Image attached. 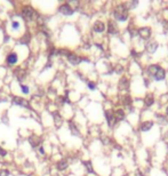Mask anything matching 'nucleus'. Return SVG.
I'll return each instance as SVG.
<instances>
[{"mask_svg":"<svg viewBox=\"0 0 168 176\" xmlns=\"http://www.w3.org/2000/svg\"><path fill=\"white\" fill-rule=\"evenodd\" d=\"M113 16L117 21L119 22H125L128 19V9L126 8L125 5H118L113 10Z\"/></svg>","mask_w":168,"mask_h":176,"instance_id":"1","label":"nucleus"},{"mask_svg":"<svg viewBox=\"0 0 168 176\" xmlns=\"http://www.w3.org/2000/svg\"><path fill=\"white\" fill-rule=\"evenodd\" d=\"M22 16H23L26 21H34L39 19L38 13H37L31 6L23 7V9H22Z\"/></svg>","mask_w":168,"mask_h":176,"instance_id":"2","label":"nucleus"},{"mask_svg":"<svg viewBox=\"0 0 168 176\" xmlns=\"http://www.w3.org/2000/svg\"><path fill=\"white\" fill-rule=\"evenodd\" d=\"M58 12L61 14H63V15H65V16H70V15H72V14L74 13V10L70 6V4H63V5H61L59 8H58Z\"/></svg>","mask_w":168,"mask_h":176,"instance_id":"3","label":"nucleus"},{"mask_svg":"<svg viewBox=\"0 0 168 176\" xmlns=\"http://www.w3.org/2000/svg\"><path fill=\"white\" fill-rule=\"evenodd\" d=\"M138 36L142 38V39L146 40L150 38V36H151V29L150 27H146V26H144V27H141V29H138Z\"/></svg>","mask_w":168,"mask_h":176,"instance_id":"4","label":"nucleus"},{"mask_svg":"<svg viewBox=\"0 0 168 176\" xmlns=\"http://www.w3.org/2000/svg\"><path fill=\"white\" fill-rule=\"evenodd\" d=\"M105 24H104V22L102 21H96L95 23H94V25H93V31L94 32H97V33H102L105 31Z\"/></svg>","mask_w":168,"mask_h":176,"instance_id":"5","label":"nucleus"},{"mask_svg":"<svg viewBox=\"0 0 168 176\" xmlns=\"http://www.w3.org/2000/svg\"><path fill=\"white\" fill-rule=\"evenodd\" d=\"M13 103L16 105H21V106H24V108H30V103L29 101H26L24 98L19 97V96H14L13 97Z\"/></svg>","mask_w":168,"mask_h":176,"instance_id":"6","label":"nucleus"},{"mask_svg":"<svg viewBox=\"0 0 168 176\" xmlns=\"http://www.w3.org/2000/svg\"><path fill=\"white\" fill-rule=\"evenodd\" d=\"M105 118H106V121L109 126H113V124L116 123V119H114V112L112 110H106L105 111Z\"/></svg>","mask_w":168,"mask_h":176,"instance_id":"7","label":"nucleus"},{"mask_svg":"<svg viewBox=\"0 0 168 176\" xmlns=\"http://www.w3.org/2000/svg\"><path fill=\"white\" fill-rule=\"evenodd\" d=\"M158 42L155 41V40H149V42L145 45V47H146V50L149 53H155L157 49H158Z\"/></svg>","mask_w":168,"mask_h":176,"instance_id":"8","label":"nucleus"},{"mask_svg":"<svg viewBox=\"0 0 168 176\" xmlns=\"http://www.w3.org/2000/svg\"><path fill=\"white\" fill-rule=\"evenodd\" d=\"M68 59H69V62L71 63L72 65H78L83 61V59L80 56H78L76 54H72V53H70V55L68 56Z\"/></svg>","mask_w":168,"mask_h":176,"instance_id":"9","label":"nucleus"},{"mask_svg":"<svg viewBox=\"0 0 168 176\" xmlns=\"http://www.w3.org/2000/svg\"><path fill=\"white\" fill-rule=\"evenodd\" d=\"M17 61H19V57H17V54L16 53H9L8 54V56H7V64H9V65H14V64H16L17 63Z\"/></svg>","mask_w":168,"mask_h":176,"instance_id":"10","label":"nucleus"},{"mask_svg":"<svg viewBox=\"0 0 168 176\" xmlns=\"http://www.w3.org/2000/svg\"><path fill=\"white\" fill-rule=\"evenodd\" d=\"M53 118H54V124H55V127H57L59 128L62 124H63V118L61 117V114L58 113L57 111H55L54 113H53Z\"/></svg>","mask_w":168,"mask_h":176,"instance_id":"11","label":"nucleus"},{"mask_svg":"<svg viewBox=\"0 0 168 176\" xmlns=\"http://www.w3.org/2000/svg\"><path fill=\"white\" fill-rule=\"evenodd\" d=\"M108 32L110 33V34H116V33L118 32V26H117L116 22H113V21H109Z\"/></svg>","mask_w":168,"mask_h":176,"instance_id":"12","label":"nucleus"},{"mask_svg":"<svg viewBox=\"0 0 168 176\" xmlns=\"http://www.w3.org/2000/svg\"><path fill=\"white\" fill-rule=\"evenodd\" d=\"M125 111L123 109H118V110L114 111V119H116V121H121L125 119Z\"/></svg>","mask_w":168,"mask_h":176,"instance_id":"13","label":"nucleus"},{"mask_svg":"<svg viewBox=\"0 0 168 176\" xmlns=\"http://www.w3.org/2000/svg\"><path fill=\"white\" fill-rule=\"evenodd\" d=\"M165 77H166V71H165L162 68H160V69L158 70V72L155 73V76L153 78H155V80H157V81H161V80L165 79Z\"/></svg>","mask_w":168,"mask_h":176,"instance_id":"14","label":"nucleus"},{"mask_svg":"<svg viewBox=\"0 0 168 176\" xmlns=\"http://www.w3.org/2000/svg\"><path fill=\"white\" fill-rule=\"evenodd\" d=\"M41 138L38 136H31L30 138H29V142H30V144L32 145V148H37V146H39V144L41 143Z\"/></svg>","mask_w":168,"mask_h":176,"instance_id":"15","label":"nucleus"},{"mask_svg":"<svg viewBox=\"0 0 168 176\" xmlns=\"http://www.w3.org/2000/svg\"><path fill=\"white\" fill-rule=\"evenodd\" d=\"M161 66L157 65V64H152V65H150L149 68H148V73H149V76H151V77H155V73L158 72V70L160 69Z\"/></svg>","mask_w":168,"mask_h":176,"instance_id":"16","label":"nucleus"},{"mask_svg":"<svg viewBox=\"0 0 168 176\" xmlns=\"http://www.w3.org/2000/svg\"><path fill=\"white\" fill-rule=\"evenodd\" d=\"M56 168L58 170H65L68 168V161L65 159H61L56 163Z\"/></svg>","mask_w":168,"mask_h":176,"instance_id":"17","label":"nucleus"},{"mask_svg":"<svg viewBox=\"0 0 168 176\" xmlns=\"http://www.w3.org/2000/svg\"><path fill=\"white\" fill-rule=\"evenodd\" d=\"M152 126H153V121H144L141 124V131H150L151 128H152Z\"/></svg>","mask_w":168,"mask_h":176,"instance_id":"18","label":"nucleus"},{"mask_svg":"<svg viewBox=\"0 0 168 176\" xmlns=\"http://www.w3.org/2000/svg\"><path fill=\"white\" fill-rule=\"evenodd\" d=\"M15 76L17 77V79H19V82H22L23 80H24V78H25V72L23 71L22 69H17L16 71H15Z\"/></svg>","mask_w":168,"mask_h":176,"instance_id":"19","label":"nucleus"},{"mask_svg":"<svg viewBox=\"0 0 168 176\" xmlns=\"http://www.w3.org/2000/svg\"><path fill=\"white\" fill-rule=\"evenodd\" d=\"M120 88L121 89H128L129 88V81H128V79L127 78H121L120 80Z\"/></svg>","mask_w":168,"mask_h":176,"instance_id":"20","label":"nucleus"},{"mask_svg":"<svg viewBox=\"0 0 168 176\" xmlns=\"http://www.w3.org/2000/svg\"><path fill=\"white\" fill-rule=\"evenodd\" d=\"M144 102H145V105H146V106H151V105L153 104V102H155L153 95H152V94L146 95V97H145V100H144Z\"/></svg>","mask_w":168,"mask_h":176,"instance_id":"21","label":"nucleus"},{"mask_svg":"<svg viewBox=\"0 0 168 176\" xmlns=\"http://www.w3.org/2000/svg\"><path fill=\"white\" fill-rule=\"evenodd\" d=\"M121 101H123V105L132 104V97H130V95H123V97H121Z\"/></svg>","mask_w":168,"mask_h":176,"instance_id":"22","label":"nucleus"},{"mask_svg":"<svg viewBox=\"0 0 168 176\" xmlns=\"http://www.w3.org/2000/svg\"><path fill=\"white\" fill-rule=\"evenodd\" d=\"M30 39H31V36H30L29 33H26V34L23 36V38H21L19 42H21V44H28V42L30 41Z\"/></svg>","mask_w":168,"mask_h":176,"instance_id":"23","label":"nucleus"},{"mask_svg":"<svg viewBox=\"0 0 168 176\" xmlns=\"http://www.w3.org/2000/svg\"><path fill=\"white\" fill-rule=\"evenodd\" d=\"M83 163H84V166L86 167V168H87V170H88L89 173H93V172H94L93 167H91V161H84Z\"/></svg>","mask_w":168,"mask_h":176,"instance_id":"24","label":"nucleus"},{"mask_svg":"<svg viewBox=\"0 0 168 176\" xmlns=\"http://www.w3.org/2000/svg\"><path fill=\"white\" fill-rule=\"evenodd\" d=\"M19 87H21V89H22V93H23V94H29L30 88H29L28 86L23 85V84H19Z\"/></svg>","mask_w":168,"mask_h":176,"instance_id":"25","label":"nucleus"},{"mask_svg":"<svg viewBox=\"0 0 168 176\" xmlns=\"http://www.w3.org/2000/svg\"><path fill=\"white\" fill-rule=\"evenodd\" d=\"M114 71H116V73H118V74H121V72L123 71V68L120 65V64H117L116 69H114Z\"/></svg>","mask_w":168,"mask_h":176,"instance_id":"26","label":"nucleus"},{"mask_svg":"<svg viewBox=\"0 0 168 176\" xmlns=\"http://www.w3.org/2000/svg\"><path fill=\"white\" fill-rule=\"evenodd\" d=\"M70 128H71V131L73 134H77V135H79V131L77 129V127L76 126H73V123H70Z\"/></svg>","mask_w":168,"mask_h":176,"instance_id":"27","label":"nucleus"},{"mask_svg":"<svg viewBox=\"0 0 168 176\" xmlns=\"http://www.w3.org/2000/svg\"><path fill=\"white\" fill-rule=\"evenodd\" d=\"M87 85H88V88H89L91 91H94V89H96V84H95V82H93V81H89V82H88Z\"/></svg>","mask_w":168,"mask_h":176,"instance_id":"28","label":"nucleus"},{"mask_svg":"<svg viewBox=\"0 0 168 176\" xmlns=\"http://www.w3.org/2000/svg\"><path fill=\"white\" fill-rule=\"evenodd\" d=\"M12 27H13L14 30L19 29V23L17 22V21H13V22H12Z\"/></svg>","mask_w":168,"mask_h":176,"instance_id":"29","label":"nucleus"},{"mask_svg":"<svg viewBox=\"0 0 168 176\" xmlns=\"http://www.w3.org/2000/svg\"><path fill=\"white\" fill-rule=\"evenodd\" d=\"M8 175H9V170L0 169V176H8Z\"/></svg>","mask_w":168,"mask_h":176,"instance_id":"30","label":"nucleus"},{"mask_svg":"<svg viewBox=\"0 0 168 176\" xmlns=\"http://www.w3.org/2000/svg\"><path fill=\"white\" fill-rule=\"evenodd\" d=\"M7 154V152H6V150H4L1 146H0V156H2V157H5Z\"/></svg>","mask_w":168,"mask_h":176,"instance_id":"31","label":"nucleus"},{"mask_svg":"<svg viewBox=\"0 0 168 176\" xmlns=\"http://www.w3.org/2000/svg\"><path fill=\"white\" fill-rule=\"evenodd\" d=\"M135 175H136V176H144V175H143V174H142V173L140 172V170H136Z\"/></svg>","mask_w":168,"mask_h":176,"instance_id":"32","label":"nucleus"},{"mask_svg":"<svg viewBox=\"0 0 168 176\" xmlns=\"http://www.w3.org/2000/svg\"><path fill=\"white\" fill-rule=\"evenodd\" d=\"M39 151H40V153H45V151H44V149H42V146H39Z\"/></svg>","mask_w":168,"mask_h":176,"instance_id":"33","label":"nucleus"},{"mask_svg":"<svg viewBox=\"0 0 168 176\" xmlns=\"http://www.w3.org/2000/svg\"><path fill=\"white\" fill-rule=\"evenodd\" d=\"M165 141H167V142H168V131L166 133V134H165Z\"/></svg>","mask_w":168,"mask_h":176,"instance_id":"34","label":"nucleus"},{"mask_svg":"<svg viewBox=\"0 0 168 176\" xmlns=\"http://www.w3.org/2000/svg\"><path fill=\"white\" fill-rule=\"evenodd\" d=\"M166 114L168 116V106H167V109H166Z\"/></svg>","mask_w":168,"mask_h":176,"instance_id":"35","label":"nucleus"},{"mask_svg":"<svg viewBox=\"0 0 168 176\" xmlns=\"http://www.w3.org/2000/svg\"><path fill=\"white\" fill-rule=\"evenodd\" d=\"M54 176H61V175H58V174H55V175H54Z\"/></svg>","mask_w":168,"mask_h":176,"instance_id":"36","label":"nucleus"}]
</instances>
